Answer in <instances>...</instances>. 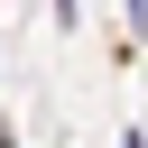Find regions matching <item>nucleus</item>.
<instances>
[{
    "instance_id": "nucleus-2",
    "label": "nucleus",
    "mask_w": 148,
    "mask_h": 148,
    "mask_svg": "<svg viewBox=\"0 0 148 148\" xmlns=\"http://www.w3.org/2000/svg\"><path fill=\"white\" fill-rule=\"evenodd\" d=\"M120 148H148V139H139V130H130V139H120Z\"/></svg>"
},
{
    "instance_id": "nucleus-3",
    "label": "nucleus",
    "mask_w": 148,
    "mask_h": 148,
    "mask_svg": "<svg viewBox=\"0 0 148 148\" xmlns=\"http://www.w3.org/2000/svg\"><path fill=\"white\" fill-rule=\"evenodd\" d=\"M130 18H148V0H130Z\"/></svg>"
},
{
    "instance_id": "nucleus-1",
    "label": "nucleus",
    "mask_w": 148,
    "mask_h": 148,
    "mask_svg": "<svg viewBox=\"0 0 148 148\" xmlns=\"http://www.w3.org/2000/svg\"><path fill=\"white\" fill-rule=\"evenodd\" d=\"M56 18H65V28H74V18H83V0H56Z\"/></svg>"
}]
</instances>
